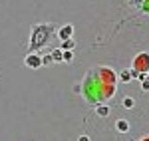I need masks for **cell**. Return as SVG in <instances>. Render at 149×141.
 <instances>
[{"instance_id": "1", "label": "cell", "mask_w": 149, "mask_h": 141, "mask_svg": "<svg viewBox=\"0 0 149 141\" xmlns=\"http://www.w3.org/2000/svg\"><path fill=\"white\" fill-rule=\"evenodd\" d=\"M149 70V54H139L133 62V72H145Z\"/></svg>"}, {"instance_id": "2", "label": "cell", "mask_w": 149, "mask_h": 141, "mask_svg": "<svg viewBox=\"0 0 149 141\" xmlns=\"http://www.w3.org/2000/svg\"><path fill=\"white\" fill-rule=\"evenodd\" d=\"M26 64H28V66H40V60H38V56H28V58H26Z\"/></svg>"}, {"instance_id": "3", "label": "cell", "mask_w": 149, "mask_h": 141, "mask_svg": "<svg viewBox=\"0 0 149 141\" xmlns=\"http://www.w3.org/2000/svg\"><path fill=\"white\" fill-rule=\"evenodd\" d=\"M123 103H125V107H131V103H133V99H125Z\"/></svg>"}, {"instance_id": "4", "label": "cell", "mask_w": 149, "mask_h": 141, "mask_svg": "<svg viewBox=\"0 0 149 141\" xmlns=\"http://www.w3.org/2000/svg\"><path fill=\"white\" fill-rule=\"evenodd\" d=\"M141 141H149V135H147V137H143V139H141Z\"/></svg>"}]
</instances>
